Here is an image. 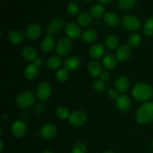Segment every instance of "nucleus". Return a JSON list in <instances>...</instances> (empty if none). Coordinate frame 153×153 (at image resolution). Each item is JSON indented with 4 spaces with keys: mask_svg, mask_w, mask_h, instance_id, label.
<instances>
[{
    "mask_svg": "<svg viewBox=\"0 0 153 153\" xmlns=\"http://www.w3.org/2000/svg\"><path fill=\"white\" fill-rule=\"evenodd\" d=\"M135 120L140 125H146L153 121V102H146L136 111Z\"/></svg>",
    "mask_w": 153,
    "mask_h": 153,
    "instance_id": "obj_1",
    "label": "nucleus"
},
{
    "mask_svg": "<svg viewBox=\"0 0 153 153\" xmlns=\"http://www.w3.org/2000/svg\"><path fill=\"white\" fill-rule=\"evenodd\" d=\"M131 94L137 101L146 102L152 97L153 89L151 85L146 82H139L134 85Z\"/></svg>",
    "mask_w": 153,
    "mask_h": 153,
    "instance_id": "obj_2",
    "label": "nucleus"
},
{
    "mask_svg": "<svg viewBox=\"0 0 153 153\" xmlns=\"http://www.w3.org/2000/svg\"><path fill=\"white\" fill-rule=\"evenodd\" d=\"M36 95L28 91L19 93L16 97V103L19 108L26 109L32 106L35 102Z\"/></svg>",
    "mask_w": 153,
    "mask_h": 153,
    "instance_id": "obj_3",
    "label": "nucleus"
},
{
    "mask_svg": "<svg viewBox=\"0 0 153 153\" xmlns=\"http://www.w3.org/2000/svg\"><path fill=\"white\" fill-rule=\"evenodd\" d=\"M122 25L125 29L129 31H137L141 28V21L137 16L131 14H127L123 17Z\"/></svg>",
    "mask_w": 153,
    "mask_h": 153,
    "instance_id": "obj_4",
    "label": "nucleus"
},
{
    "mask_svg": "<svg viewBox=\"0 0 153 153\" xmlns=\"http://www.w3.org/2000/svg\"><path fill=\"white\" fill-rule=\"evenodd\" d=\"M73 49V42L68 37H62L57 42L55 52L60 56H67Z\"/></svg>",
    "mask_w": 153,
    "mask_h": 153,
    "instance_id": "obj_5",
    "label": "nucleus"
},
{
    "mask_svg": "<svg viewBox=\"0 0 153 153\" xmlns=\"http://www.w3.org/2000/svg\"><path fill=\"white\" fill-rule=\"evenodd\" d=\"M52 92V87L50 82L47 81H43L40 82L37 85V89H36V97L40 101H46L49 97H51V94Z\"/></svg>",
    "mask_w": 153,
    "mask_h": 153,
    "instance_id": "obj_6",
    "label": "nucleus"
},
{
    "mask_svg": "<svg viewBox=\"0 0 153 153\" xmlns=\"http://www.w3.org/2000/svg\"><path fill=\"white\" fill-rule=\"evenodd\" d=\"M88 116L86 113L82 110H76L70 114L68 121L69 123L74 127H82L87 122Z\"/></svg>",
    "mask_w": 153,
    "mask_h": 153,
    "instance_id": "obj_7",
    "label": "nucleus"
},
{
    "mask_svg": "<svg viewBox=\"0 0 153 153\" xmlns=\"http://www.w3.org/2000/svg\"><path fill=\"white\" fill-rule=\"evenodd\" d=\"M43 33V28L38 22H31L27 25L25 31V35L28 40H36L40 37Z\"/></svg>",
    "mask_w": 153,
    "mask_h": 153,
    "instance_id": "obj_8",
    "label": "nucleus"
},
{
    "mask_svg": "<svg viewBox=\"0 0 153 153\" xmlns=\"http://www.w3.org/2000/svg\"><path fill=\"white\" fill-rule=\"evenodd\" d=\"M39 133H40V137L44 140H52L56 136L58 133V128L54 123H48L41 127Z\"/></svg>",
    "mask_w": 153,
    "mask_h": 153,
    "instance_id": "obj_9",
    "label": "nucleus"
},
{
    "mask_svg": "<svg viewBox=\"0 0 153 153\" xmlns=\"http://www.w3.org/2000/svg\"><path fill=\"white\" fill-rule=\"evenodd\" d=\"M65 21L62 17H56L52 19L48 25L46 29V34L52 36L53 34L60 32L64 28H65Z\"/></svg>",
    "mask_w": 153,
    "mask_h": 153,
    "instance_id": "obj_10",
    "label": "nucleus"
},
{
    "mask_svg": "<svg viewBox=\"0 0 153 153\" xmlns=\"http://www.w3.org/2000/svg\"><path fill=\"white\" fill-rule=\"evenodd\" d=\"M27 129H28V127H27L26 123L21 120L14 121L10 126V131H11L12 135L16 138H22V137H24L26 134Z\"/></svg>",
    "mask_w": 153,
    "mask_h": 153,
    "instance_id": "obj_11",
    "label": "nucleus"
},
{
    "mask_svg": "<svg viewBox=\"0 0 153 153\" xmlns=\"http://www.w3.org/2000/svg\"><path fill=\"white\" fill-rule=\"evenodd\" d=\"M64 31L70 39H78L82 37V31L79 24L73 22H70L66 24Z\"/></svg>",
    "mask_w": 153,
    "mask_h": 153,
    "instance_id": "obj_12",
    "label": "nucleus"
},
{
    "mask_svg": "<svg viewBox=\"0 0 153 153\" xmlns=\"http://www.w3.org/2000/svg\"><path fill=\"white\" fill-rule=\"evenodd\" d=\"M131 105V100L129 96L126 94H121L116 100V107L120 111H128Z\"/></svg>",
    "mask_w": 153,
    "mask_h": 153,
    "instance_id": "obj_13",
    "label": "nucleus"
},
{
    "mask_svg": "<svg viewBox=\"0 0 153 153\" xmlns=\"http://www.w3.org/2000/svg\"><path fill=\"white\" fill-rule=\"evenodd\" d=\"M131 54H132L131 48L128 44H124L121 45L117 49L115 56H116L117 61L123 62V61H128L131 58Z\"/></svg>",
    "mask_w": 153,
    "mask_h": 153,
    "instance_id": "obj_14",
    "label": "nucleus"
},
{
    "mask_svg": "<svg viewBox=\"0 0 153 153\" xmlns=\"http://www.w3.org/2000/svg\"><path fill=\"white\" fill-rule=\"evenodd\" d=\"M63 65L69 71H74L78 70L82 65V60L77 55H70L66 58L63 61Z\"/></svg>",
    "mask_w": 153,
    "mask_h": 153,
    "instance_id": "obj_15",
    "label": "nucleus"
},
{
    "mask_svg": "<svg viewBox=\"0 0 153 153\" xmlns=\"http://www.w3.org/2000/svg\"><path fill=\"white\" fill-rule=\"evenodd\" d=\"M89 55L94 60H99L105 55V46L102 43H96L89 49Z\"/></svg>",
    "mask_w": 153,
    "mask_h": 153,
    "instance_id": "obj_16",
    "label": "nucleus"
},
{
    "mask_svg": "<svg viewBox=\"0 0 153 153\" xmlns=\"http://www.w3.org/2000/svg\"><path fill=\"white\" fill-rule=\"evenodd\" d=\"M87 69L89 74L94 78L100 77L102 73V66L97 60H91L88 62Z\"/></svg>",
    "mask_w": 153,
    "mask_h": 153,
    "instance_id": "obj_17",
    "label": "nucleus"
},
{
    "mask_svg": "<svg viewBox=\"0 0 153 153\" xmlns=\"http://www.w3.org/2000/svg\"><path fill=\"white\" fill-rule=\"evenodd\" d=\"M115 88L121 94H125L130 88V80L127 76H120L117 78L114 82Z\"/></svg>",
    "mask_w": 153,
    "mask_h": 153,
    "instance_id": "obj_18",
    "label": "nucleus"
},
{
    "mask_svg": "<svg viewBox=\"0 0 153 153\" xmlns=\"http://www.w3.org/2000/svg\"><path fill=\"white\" fill-rule=\"evenodd\" d=\"M56 43L53 36L46 35L40 43V49L45 53H49L55 49Z\"/></svg>",
    "mask_w": 153,
    "mask_h": 153,
    "instance_id": "obj_19",
    "label": "nucleus"
},
{
    "mask_svg": "<svg viewBox=\"0 0 153 153\" xmlns=\"http://www.w3.org/2000/svg\"><path fill=\"white\" fill-rule=\"evenodd\" d=\"M22 57L28 62H34L37 58V49L32 46H26L22 49Z\"/></svg>",
    "mask_w": 153,
    "mask_h": 153,
    "instance_id": "obj_20",
    "label": "nucleus"
},
{
    "mask_svg": "<svg viewBox=\"0 0 153 153\" xmlns=\"http://www.w3.org/2000/svg\"><path fill=\"white\" fill-rule=\"evenodd\" d=\"M25 34L21 30L14 29L10 31L7 34L9 42L13 45H18L22 43L25 38Z\"/></svg>",
    "mask_w": 153,
    "mask_h": 153,
    "instance_id": "obj_21",
    "label": "nucleus"
},
{
    "mask_svg": "<svg viewBox=\"0 0 153 153\" xmlns=\"http://www.w3.org/2000/svg\"><path fill=\"white\" fill-rule=\"evenodd\" d=\"M103 20L106 25L110 27H117L120 23L119 16L112 11L105 12L103 16Z\"/></svg>",
    "mask_w": 153,
    "mask_h": 153,
    "instance_id": "obj_22",
    "label": "nucleus"
},
{
    "mask_svg": "<svg viewBox=\"0 0 153 153\" xmlns=\"http://www.w3.org/2000/svg\"><path fill=\"white\" fill-rule=\"evenodd\" d=\"M102 65L106 70H114L117 65V59L116 56L111 53L105 54V55L102 58Z\"/></svg>",
    "mask_w": 153,
    "mask_h": 153,
    "instance_id": "obj_23",
    "label": "nucleus"
},
{
    "mask_svg": "<svg viewBox=\"0 0 153 153\" xmlns=\"http://www.w3.org/2000/svg\"><path fill=\"white\" fill-rule=\"evenodd\" d=\"M62 59L58 55H52L46 61V67L51 70H58L62 65Z\"/></svg>",
    "mask_w": 153,
    "mask_h": 153,
    "instance_id": "obj_24",
    "label": "nucleus"
},
{
    "mask_svg": "<svg viewBox=\"0 0 153 153\" xmlns=\"http://www.w3.org/2000/svg\"><path fill=\"white\" fill-rule=\"evenodd\" d=\"M39 67L35 64H29L24 70V76L28 80H34L39 74Z\"/></svg>",
    "mask_w": 153,
    "mask_h": 153,
    "instance_id": "obj_25",
    "label": "nucleus"
},
{
    "mask_svg": "<svg viewBox=\"0 0 153 153\" xmlns=\"http://www.w3.org/2000/svg\"><path fill=\"white\" fill-rule=\"evenodd\" d=\"M82 38L85 43H93L96 42V40L98 38V33L96 30L92 29V28L87 29L82 32Z\"/></svg>",
    "mask_w": 153,
    "mask_h": 153,
    "instance_id": "obj_26",
    "label": "nucleus"
},
{
    "mask_svg": "<svg viewBox=\"0 0 153 153\" xmlns=\"http://www.w3.org/2000/svg\"><path fill=\"white\" fill-rule=\"evenodd\" d=\"M92 15L88 11H83L79 14L77 17L78 24L82 27H88L92 22Z\"/></svg>",
    "mask_w": 153,
    "mask_h": 153,
    "instance_id": "obj_27",
    "label": "nucleus"
},
{
    "mask_svg": "<svg viewBox=\"0 0 153 153\" xmlns=\"http://www.w3.org/2000/svg\"><path fill=\"white\" fill-rule=\"evenodd\" d=\"M105 46L107 49H117L120 46V40L116 35L114 34H111L108 36L105 40Z\"/></svg>",
    "mask_w": 153,
    "mask_h": 153,
    "instance_id": "obj_28",
    "label": "nucleus"
},
{
    "mask_svg": "<svg viewBox=\"0 0 153 153\" xmlns=\"http://www.w3.org/2000/svg\"><path fill=\"white\" fill-rule=\"evenodd\" d=\"M70 78V71L67 69L60 68L55 73V79L59 83H64L66 82Z\"/></svg>",
    "mask_w": 153,
    "mask_h": 153,
    "instance_id": "obj_29",
    "label": "nucleus"
},
{
    "mask_svg": "<svg viewBox=\"0 0 153 153\" xmlns=\"http://www.w3.org/2000/svg\"><path fill=\"white\" fill-rule=\"evenodd\" d=\"M141 42L142 37L140 36V34H137V33H133L128 37L127 44L131 48H136L140 46Z\"/></svg>",
    "mask_w": 153,
    "mask_h": 153,
    "instance_id": "obj_30",
    "label": "nucleus"
},
{
    "mask_svg": "<svg viewBox=\"0 0 153 153\" xmlns=\"http://www.w3.org/2000/svg\"><path fill=\"white\" fill-rule=\"evenodd\" d=\"M70 111L67 107L65 106H59L57 108L56 111H55V115H56L57 118L61 120H68L70 116Z\"/></svg>",
    "mask_w": 153,
    "mask_h": 153,
    "instance_id": "obj_31",
    "label": "nucleus"
},
{
    "mask_svg": "<svg viewBox=\"0 0 153 153\" xmlns=\"http://www.w3.org/2000/svg\"><path fill=\"white\" fill-rule=\"evenodd\" d=\"M105 7L102 4H96L91 8V14L93 17L101 18L105 14Z\"/></svg>",
    "mask_w": 153,
    "mask_h": 153,
    "instance_id": "obj_32",
    "label": "nucleus"
},
{
    "mask_svg": "<svg viewBox=\"0 0 153 153\" xmlns=\"http://www.w3.org/2000/svg\"><path fill=\"white\" fill-rule=\"evenodd\" d=\"M143 33L147 37H153V16L149 17L145 22L143 26Z\"/></svg>",
    "mask_w": 153,
    "mask_h": 153,
    "instance_id": "obj_33",
    "label": "nucleus"
},
{
    "mask_svg": "<svg viewBox=\"0 0 153 153\" xmlns=\"http://www.w3.org/2000/svg\"><path fill=\"white\" fill-rule=\"evenodd\" d=\"M137 0H119L118 6L122 10H129L134 7Z\"/></svg>",
    "mask_w": 153,
    "mask_h": 153,
    "instance_id": "obj_34",
    "label": "nucleus"
},
{
    "mask_svg": "<svg viewBox=\"0 0 153 153\" xmlns=\"http://www.w3.org/2000/svg\"><path fill=\"white\" fill-rule=\"evenodd\" d=\"M87 146L83 142H77L72 147L70 153H86Z\"/></svg>",
    "mask_w": 153,
    "mask_h": 153,
    "instance_id": "obj_35",
    "label": "nucleus"
},
{
    "mask_svg": "<svg viewBox=\"0 0 153 153\" xmlns=\"http://www.w3.org/2000/svg\"><path fill=\"white\" fill-rule=\"evenodd\" d=\"M67 12L71 16H76L79 13V7L76 2L71 1L67 6Z\"/></svg>",
    "mask_w": 153,
    "mask_h": 153,
    "instance_id": "obj_36",
    "label": "nucleus"
},
{
    "mask_svg": "<svg viewBox=\"0 0 153 153\" xmlns=\"http://www.w3.org/2000/svg\"><path fill=\"white\" fill-rule=\"evenodd\" d=\"M106 82H103L100 79H97L94 81V84H93V88H94V91H97V93H102L103 91H105L106 88Z\"/></svg>",
    "mask_w": 153,
    "mask_h": 153,
    "instance_id": "obj_37",
    "label": "nucleus"
},
{
    "mask_svg": "<svg viewBox=\"0 0 153 153\" xmlns=\"http://www.w3.org/2000/svg\"><path fill=\"white\" fill-rule=\"evenodd\" d=\"M120 93L116 88H110V89L108 91V97L111 99V100H115L118 98V97L120 96Z\"/></svg>",
    "mask_w": 153,
    "mask_h": 153,
    "instance_id": "obj_38",
    "label": "nucleus"
},
{
    "mask_svg": "<svg viewBox=\"0 0 153 153\" xmlns=\"http://www.w3.org/2000/svg\"><path fill=\"white\" fill-rule=\"evenodd\" d=\"M100 78L101 80L103 81V82H108L111 79L110 73H109L108 71H103Z\"/></svg>",
    "mask_w": 153,
    "mask_h": 153,
    "instance_id": "obj_39",
    "label": "nucleus"
},
{
    "mask_svg": "<svg viewBox=\"0 0 153 153\" xmlns=\"http://www.w3.org/2000/svg\"><path fill=\"white\" fill-rule=\"evenodd\" d=\"M34 64H35L36 65H37V66H38V67H40V66L41 65V64H42V61H41V60L40 59V58H37V59L35 60V61H34Z\"/></svg>",
    "mask_w": 153,
    "mask_h": 153,
    "instance_id": "obj_40",
    "label": "nucleus"
},
{
    "mask_svg": "<svg viewBox=\"0 0 153 153\" xmlns=\"http://www.w3.org/2000/svg\"><path fill=\"white\" fill-rule=\"evenodd\" d=\"M100 2H101L102 4H108V3L111 2L113 0H98Z\"/></svg>",
    "mask_w": 153,
    "mask_h": 153,
    "instance_id": "obj_41",
    "label": "nucleus"
},
{
    "mask_svg": "<svg viewBox=\"0 0 153 153\" xmlns=\"http://www.w3.org/2000/svg\"><path fill=\"white\" fill-rule=\"evenodd\" d=\"M4 149V142L2 140H0V152H2Z\"/></svg>",
    "mask_w": 153,
    "mask_h": 153,
    "instance_id": "obj_42",
    "label": "nucleus"
},
{
    "mask_svg": "<svg viewBox=\"0 0 153 153\" xmlns=\"http://www.w3.org/2000/svg\"><path fill=\"white\" fill-rule=\"evenodd\" d=\"M41 153H54V152H52V151H51V150H49V149H46V150H44V151H43V152H42Z\"/></svg>",
    "mask_w": 153,
    "mask_h": 153,
    "instance_id": "obj_43",
    "label": "nucleus"
},
{
    "mask_svg": "<svg viewBox=\"0 0 153 153\" xmlns=\"http://www.w3.org/2000/svg\"><path fill=\"white\" fill-rule=\"evenodd\" d=\"M103 153H116V152H114V151H111V150H106Z\"/></svg>",
    "mask_w": 153,
    "mask_h": 153,
    "instance_id": "obj_44",
    "label": "nucleus"
},
{
    "mask_svg": "<svg viewBox=\"0 0 153 153\" xmlns=\"http://www.w3.org/2000/svg\"><path fill=\"white\" fill-rule=\"evenodd\" d=\"M7 115H5V114H4V116H3V119L4 120H5V118H7Z\"/></svg>",
    "mask_w": 153,
    "mask_h": 153,
    "instance_id": "obj_45",
    "label": "nucleus"
},
{
    "mask_svg": "<svg viewBox=\"0 0 153 153\" xmlns=\"http://www.w3.org/2000/svg\"><path fill=\"white\" fill-rule=\"evenodd\" d=\"M85 1H87V2H89V1H92L93 0H84Z\"/></svg>",
    "mask_w": 153,
    "mask_h": 153,
    "instance_id": "obj_46",
    "label": "nucleus"
},
{
    "mask_svg": "<svg viewBox=\"0 0 153 153\" xmlns=\"http://www.w3.org/2000/svg\"><path fill=\"white\" fill-rule=\"evenodd\" d=\"M151 145H152V146L153 147V140H152V142H151Z\"/></svg>",
    "mask_w": 153,
    "mask_h": 153,
    "instance_id": "obj_47",
    "label": "nucleus"
},
{
    "mask_svg": "<svg viewBox=\"0 0 153 153\" xmlns=\"http://www.w3.org/2000/svg\"><path fill=\"white\" fill-rule=\"evenodd\" d=\"M152 49H153V44H152Z\"/></svg>",
    "mask_w": 153,
    "mask_h": 153,
    "instance_id": "obj_48",
    "label": "nucleus"
},
{
    "mask_svg": "<svg viewBox=\"0 0 153 153\" xmlns=\"http://www.w3.org/2000/svg\"></svg>",
    "mask_w": 153,
    "mask_h": 153,
    "instance_id": "obj_49",
    "label": "nucleus"
}]
</instances>
